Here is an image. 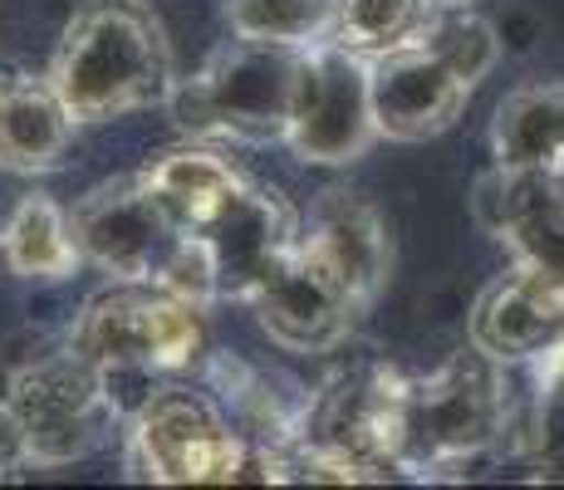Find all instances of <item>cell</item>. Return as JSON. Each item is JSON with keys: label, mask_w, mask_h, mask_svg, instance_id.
<instances>
[{"label": "cell", "mask_w": 564, "mask_h": 490, "mask_svg": "<svg viewBox=\"0 0 564 490\" xmlns=\"http://www.w3.org/2000/svg\"><path fill=\"white\" fill-rule=\"evenodd\" d=\"M74 236L89 265H99L108 280H162L177 246L187 241L172 211L153 196L143 172L108 177L89 187L74 206Z\"/></svg>", "instance_id": "ba28073f"}, {"label": "cell", "mask_w": 564, "mask_h": 490, "mask_svg": "<svg viewBox=\"0 0 564 490\" xmlns=\"http://www.w3.org/2000/svg\"><path fill=\"white\" fill-rule=\"evenodd\" d=\"M442 6H466V0H442Z\"/></svg>", "instance_id": "cb8c5ba5"}, {"label": "cell", "mask_w": 564, "mask_h": 490, "mask_svg": "<svg viewBox=\"0 0 564 490\" xmlns=\"http://www.w3.org/2000/svg\"><path fill=\"white\" fill-rule=\"evenodd\" d=\"M300 226L305 221L295 216V206L285 196L246 177L221 202V211L197 231L216 260L221 300H251V290L285 260V250H295Z\"/></svg>", "instance_id": "8fae6325"}, {"label": "cell", "mask_w": 564, "mask_h": 490, "mask_svg": "<svg viewBox=\"0 0 564 490\" xmlns=\"http://www.w3.org/2000/svg\"><path fill=\"white\" fill-rule=\"evenodd\" d=\"M417 45H427L442 64H452L471 89L501 64V35H496V25L466 6H442Z\"/></svg>", "instance_id": "7402d4cb"}, {"label": "cell", "mask_w": 564, "mask_h": 490, "mask_svg": "<svg viewBox=\"0 0 564 490\" xmlns=\"http://www.w3.org/2000/svg\"><path fill=\"white\" fill-rule=\"evenodd\" d=\"M35 456H30V437H25V422H20L15 402L0 398V481H15L20 471H30Z\"/></svg>", "instance_id": "603a6c76"}, {"label": "cell", "mask_w": 564, "mask_h": 490, "mask_svg": "<svg viewBox=\"0 0 564 490\" xmlns=\"http://www.w3.org/2000/svg\"><path fill=\"white\" fill-rule=\"evenodd\" d=\"M300 241L354 290V300L364 309H373V300L393 280V226L364 192L349 187L319 192L305 211Z\"/></svg>", "instance_id": "4fadbf2b"}, {"label": "cell", "mask_w": 564, "mask_h": 490, "mask_svg": "<svg viewBox=\"0 0 564 490\" xmlns=\"http://www.w3.org/2000/svg\"><path fill=\"white\" fill-rule=\"evenodd\" d=\"M305 54L310 50L295 45L231 40L192 79H177L167 108L192 138H221L246 148L285 143L295 123L300 79H305Z\"/></svg>", "instance_id": "3957f363"}, {"label": "cell", "mask_w": 564, "mask_h": 490, "mask_svg": "<svg viewBox=\"0 0 564 490\" xmlns=\"http://www.w3.org/2000/svg\"><path fill=\"white\" fill-rule=\"evenodd\" d=\"M516 437L545 481H564V339L530 358V402Z\"/></svg>", "instance_id": "d6986e66"}, {"label": "cell", "mask_w": 564, "mask_h": 490, "mask_svg": "<svg viewBox=\"0 0 564 490\" xmlns=\"http://www.w3.org/2000/svg\"><path fill=\"white\" fill-rule=\"evenodd\" d=\"M437 10H442V0H339L334 6L329 45L368 54V59L383 50L417 45Z\"/></svg>", "instance_id": "ffe728a7"}, {"label": "cell", "mask_w": 564, "mask_h": 490, "mask_svg": "<svg viewBox=\"0 0 564 490\" xmlns=\"http://www.w3.org/2000/svg\"><path fill=\"white\" fill-rule=\"evenodd\" d=\"M74 123H113L167 104L177 89L172 45L143 0H89L64 25L50 64Z\"/></svg>", "instance_id": "6da1fadb"}, {"label": "cell", "mask_w": 564, "mask_h": 490, "mask_svg": "<svg viewBox=\"0 0 564 490\" xmlns=\"http://www.w3.org/2000/svg\"><path fill=\"white\" fill-rule=\"evenodd\" d=\"M471 216L511 250L516 265L540 270L564 290V167H501L471 192Z\"/></svg>", "instance_id": "30bf717a"}, {"label": "cell", "mask_w": 564, "mask_h": 490, "mask_svg": "<svg viewBox=\"0 0 564 490\" xmlns=\"http://www.w3.org/2000/svg\"><path fill=\"white\" fill-rule=\"evenodd\" d=\"M10 402L25 422L35 466H69L104 451L128 422V402L118 383L79 348H59L10 378Z\"/></svg>", "instance_id": "8992f818"}, {"label": "cell", "mask_w": 564, "mask_h": 490, "mask_svg": "<svg viewBox=\"0 0 564 490\" xmlns=\"http://www.w3.org/2000/svg\"><path fill=\"white\" fill-rule=\"evenodd\" d=\"M69 348L99 363L113 383L187 373L206 353V309L153 280H113L79 309Z\"/></svg>", "instance_id": "277c9868"}, {"label": "cell", "mask_w": 564, "mask_h": 490, "mask_svg": "<svg viewBox=\"0 0 564 490\" xmlns=\"http://www.w3.org/2000/svg\"><path fill=\"white\" fill-rule=\"evenodd\" d=\"M373 143H383V133L373 113L368 54L344 45H310L285 148L310 167H349Z\"/></svg>", "instance_id": "52a82bcc"}, {"label": "cell", "mask_w": 564, "mask_h": 490, "mask_svg": "<svg viewBox=\"0 0 564 490\" xmlns=\"http://www.w3.org/2000/svg\"><path fill=\"white\" fill-rule=\"evenodd\" d=\"M246 304L265 339L285 353H334L339 344H349V334L368 314L354 290L314 250H305V241L285 250V260L260 280Z\"/></svg>", "instance_id": "9c48e42d"}, {"label": "cell", "mask_w": 564, "mask_h": 490, "mask_svg": "<svg viewBox=\"0 0 564 490\" xmlns=\"http://www.w3.org/2000/svg\"><path fill=\"white\" fill-rule=\"evenodd\" d=\"M0 265L15 280H40V285L69 280L74 270L84 265L79 236H74V216L45 192L20 196L15 211L0 226Z\"/></svg>", "instance_id": "2e32d148"}, {"label": "cell", "mask_w": 564, "mask_h": 490, "mask_svg": "<svg viewBox=\"0 0 564 490\" xmlns=\"http://www.w3.org/2000/svg\"><path fill=\"white\" fill-rule=\"evenodd\" d=\"M334 6L339 0H226V25L236 40H265V45H329Z\"/></svg>", "instance_id": "44dd1931"}, {"label": "cell", "mask_w": 564, "mask_h": 490, "mask_svg": "<svg viewBox=\"0 0 564 490\" xmlns=\"http://www.w3.org/2000/svg\"><path fill=\"white\" fill-rule=\"evenodd\" d=\"M368 84H373L378 133L388 143H432L471 104V84L452 64H442L427 45L373 54L368 59Z\"/></svg>", "instance_id": "7c38bea8"}, {"label": "cell", "mask_w": 564, "mask_h": 490, "mask_svg": "<svg viewBox=\"0 0 564 490\" xmlns=\"http://www.w3.org/2000/svg\"><path fill=\"white\" fill-rule=\"evenodd\" d=\"M74 113L64 108L50 74L10 69L0 79V172L40 177L59 172L74 148Z\"/></svg>", "instance_id": "9a60e30c"}, {"label": "cell", "mask_w": 564, "mask_h": 490, "mask_svg": "<svg viewBox=\"0 0 564 490\" xmlns=\"http://www.w3.org/2000/svg\"><path fill=\"white\" fill-rule=\"evenodd\" d=\"M128 476L153 486H231L246 481L251 442L212 392L162 383L128 407Z\"/></svg>", "instance_id": "5b68a950"}, {"label": "cell", "mask_w": 564, "mask_h": 490, "mask_svg": "<svg viewBox=\"0 0 564 490\" xmlns=\"http://www.w3.org/2000/svg\"><path fill=\"white\" fill-rule=\"evenodd\" d=\"M143 182L153 187V196L167 206L182 231H202V226L221 211L226 196L246 182V172H236L221 152L187 143V148H167V152H158V157H148Z\"/></svg>", "instance_id": "ac0fdd59"}, {"label": "cell", "mask_w": 564, "mask_h": 490, "mask_svg": "<svg viewBox=\"0 0 564 490\" xmlns=\"http://www.w3.org/2000/svg\"><path fill=\"white\" fill-rule=\"evenodd\" d=\"M506 368L511 363L466 339L437 373L408 378L398 402V471L437 481L501 451L520 427Z\"/></svg>", "instance_id": "7a4b0ae2"}, {"label": "cell", "mask_w": 564, "mask_h": 490, "mask_svg": "<svg viewBox=\"0 0 564 490\" xmlns=\"http://www.w3.org/2000/svg\"><path fill=\"white\" fill-rule=\"evenodd\" d=\"M466 339L501 363H530L540 348L564 339V290L540 270L511 260V270H501L481 290Z\"/></svg>", "instance_id": "5bb4252c"}, {"label": "cell", "mask_w": 564, "mask_h": 490, "mask_svg": "<svg viewBox=\"0 0 564 490\" xmlns=\"http://www.w3.org/2000/svg\"><path fill=\"white\" fill-rule=\"evenodd\" d=\"M491 157L501 167H564V84H520L496 104Z\"/></svg>", "instance_id": "e0dca14e"}]
</instances>
